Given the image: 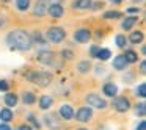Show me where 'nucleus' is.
I'll return each instance as SVG.
<instances>
[{
  "mask_svg": "<svg viewBox=\"0 0 146 130\" xmlns=\"http://www.w3.org/2000/svg\"><path fill=\"white\" fill-rule=\"evenodd\" d=\"M99 49H101V47H98V46H91V47H90V55H91L93 58H98Z\"/></svg>",
  "mask_w": 146,
  "mask_h": 130,
  "instance_id": "obj_34",
  "label": "nucleus"
},
{
  "mask_svg": "<svg viewBox=\"0 0 146 130\" xmlns=\"http://www.w3.org/2000/svg\"><path fill=\"white\" fill-rule=\"evenodd\" d=\"M58 116L64 121H69L74 117V108L71 105H61L60 110H58Z\"/></svg>",
  "mask_w": 146,
  "mask_h": 130,
  "instance_id": "obj_11",
  "label": "nucleus"
},
{
  "mask_svg": "<svg viewBox=\"0 0 146 130\" xmlns=\"http://www.w3.org/2000/svg\"><path fill=\"white\" fill-rule=\"evenodd\" d=\"M135 96L145 99V96H146V85H145V83H141V85H138L135 88Z\"/></svg>",
  "mask_w": 146,
  "mask_h": 130,
  "instance_id": "obj_31",
  "label": "nucleus"
},
{
  "mask_svg": "<svg viewBox=\"0 0 146 130\" xmlns=\"http://www.w3.org/2000/svg\"><path fill=\"white\" fill-rule=\"evenodd\" d=\"M130 2H133V3H141V2H145V0H130Z\"/></svg>",
  "mask_w": 146,
  "mask_h": 130,
  "instance_id": "obj_44",
  "label": "nucleus"
},
{
  "mask_svg": "<svg viewBox=\"0 0 146 130\" xmlns=\"http://www.w3.org/2000/svg\"><path fill=\"white\" fill-rule=\"evenodd\" d=\"M110 57H111L110 49H99L98 60H101V61H107V60H110Z\"/></svg>",
  "mask_w": 146,
  "mask_h": 130,
  "instance_id": "obj_25",
  "label": "nucleus"
},
{
  "mask_svg": "<svg viewBox=\"0 0 146 130\" xmlns=\"http://www.w3.org/2000/svg\"><path fill=\"white\" fill-rule=\"evenodd\" d=\"M27 121H29V122L32 124V125L35 127L36 130H39V129H41V124H39V121L36 119V116H35V114H33V113H30L29 116H27Z\"/></svg>",
  "mask_w": 146,
  "mask_h": 130,
  "instance_id": "obj_29",
  "label": "nucleus"
},
{
  "mask_svg": "<svg viewBox=\"0 0 146 130\" xmlns=\"http://www.w3.org/2000/svg\"><path fill=\"white\" fill-rule=\"evenodd\" d=\"M44 122H46V125L52 127V129L58 127V121H57V117H55V114H46V116H44Z\"/></svg>",
  "mask_w": 146,
  "mask_h": 130,
  "instance_id": "obj_24",
  "label": "nucleus"
},
{
  "mask_svg": "<svg viewBox=\"0 0 146 130\" xmlns=\"http://www.w3.org/2000/svg\"><path fill=\"white\" fill-rule=\"evenodd\" d=\"M25 79L29 80V82L35 83V85L46 88V86H49L52 83V74L46 72V71H30L25 75Z\"/></svg>",
  "mask_w": 146,
  "mask_h": 130,
  "instance_id": "obj_2",
  "label": "nucleus"
},
{
  "mask_svg": "<svg viewBox=\"0 0 146 130\" xmlns=\"http://www.w3.org/2000/svg\"><path fill=\"white\" fill-rule=\"evenodd\" d=\"M137 24H138V17L137 16H127L126 19H123V22H121V28L129 32V30H132Z\"/></svg>",
  "mask_w": 146,
  "mask_h": 130,
  "instance_id": "obj_12",
  "label": "nucleus"
},
{
  "mask_svg": "<svg viewBox=\"0 0 146 130\" xmlns=\"http://www.w3.org/2000/svg\"><path fill=\"white\" fill-rule=\"evenodd\" d=\"M140 72H141L143 75L146 74V61H141V63H140Z\"/></svg>",
  "mask_w": 146,
  "mask_h": 130,
  "instance_id": "obj_39",
  "label": "nucleus"
},
{
  "mask_svg": "<svg viewBox=\"0 0 146 130\" xmlns=\"http://www.w3.org/2000/svg\"><path fill=\"white\" fill-rule=\"evenodd\" d=\"M36 60H38L39 63L46 64V66H54L55 64V53L50 50H47V49H41V50H38V53H36Z\"/></svg>",
  "mask_w": 146,
  "mask_h": 130,
  "instance_id": "obj_5",
  "label": "nucleus"
},
{
  "mask_svg": "<svg viewBox=\"0 0 146 130\" xmlns=\"http://www.w3.org/2000/svg\"><path fill=\"white\" fill-rule=\"evenodd\" d=\"M60 55L63 58H66V60H71V58H74V52L71 50V49H63V50L60 52Z\"/></svg>",
  "mask_w": 146,
  "mask_h": 130,
  "instance_id": "obj_32",
  "label": "nucleus"
},
{
  "mask_svg": "<svg viewBox=\"0 0 146 130\" xmlns=\"http://www.w3.org/2000/svg\"><path fill=\"white\" fill-rule=\"evenodd\" d=\"M50 5V0H36L35 8H33V16L35 17H42L47 14V7Z\"/></svg>",
  "mask_w": 146,
  "mask_h": 130,
  "instance_id": "obj_9",
  "label": "nucleus"
},
{
  "mask_svg": "<svg viewBox=\"0 0 146 130\" xmlns=\"http://www.w3.org/2000/svg\"><path fill=\"white\" fill-rule=\"evenodd\" d=\"M14 3H16V8L21 13H25L32 5V0H14Z\"/></svg>",
  "mask_w": 146,
  "mask_h": 130,
  "instance_id": "obj_23",
  "label": "nucleus"
},
{
  "mask_svg": "<svg viewBox=\"0 0 146 130\" xmlns=\"http://www.w3.org/2000/svg\"><path fill=\"white\" fill-rule=\"evenodd\" d=\"M32 41H33V42H36V44H41V46H44L46 42H47L44 38H42V35H41L39 32H35V33H33V36H32Z\"/></svg>",
  "mask_w": 146,
  "mask_h": 130,
  "instance_id": "obj_30",
  "label": "nucleus"
},
{
  "mask_svg": "<svg viewBox=\"0 0 146 130\" xmlns=\"http://www.w3.org/2000/svg\"><path fill=\"white\" fill-rule=\"evenodd\" d=\"M91 3L93 0H74L71 7L74 10H88V8H91Z\"/></svg>",
  "mask_w": 146,
  "mask_h": 130,
  "instance_id": "obj_16",
  "label": "nucleus"
},
{
  "mask_svg": "<svg viewBox=\"0 0 146 130\" xmlns=\"http://www.w3.org/2000/svg\"><path fill=\"white\" fill-rule=\"evenodd\" d=\"M126 13H129L130 16H133V14L140 13V10H138V8H127V10H126Z\"/></svg>",
  "mask_w": 146,
  "mask_h": 130,
  "instance_id": "obj_37",
  "label": "nucleus"
},
{
  "mask_svg": "<svg viewBox=\"0 0 146 130\" xmlns=\"http://www.w3.org/2000/svg\"><path fill=\"white\" fill-rule=\"evenodd\" d=\"M22 102L25 105H33L36 102V96H35V92H32V91H24L22 92Z\"/></svg>",
  "mask_w": 146,
  "mask_h": 130,
  "instance_id": "obj_20",
  "label": "nucleus"
},
{
  "mask_svg": "<svg viewBox=\"0 0 146 130\" xmlns=\"http://www.w3.org/2000/svg\"><path fill=\"white\" fill-rule=\"evenodd\" d=\"M121 16H123L121 11H105V13L102 14L104 19H119Z\"/></svg>",
  "mask_w": 146,
  "mask_h": 130,
  "instance_id": "obj_27",
  "label": "nucleus"
},
{
  "mask_svg": "<svg viewBox=\"0 0 146 130\" xmlns=\"http://www.w3.org/2000/svg\"><path fill=\"white\" fill-rule=\"evenodd\" d=\"M135 130H146V122H145V121H141V122L137 124Z\"/></svg>",
  "mask_w": 146,
  "mask_h": 130,
  "instance_id": "obj_36",
  "label": "nucleus"
},
{
  "mask_svg": "<svg viewBox=\"0 0 146 130\" xmlns=\"http://www.w3.org/2000/svg\"><path fill=\"white\" fill-rule=\"evenodd\" d=\"M79 130H88V129H79Z\"/></svg>",
  "mask_w": 146,
  "mask_h": 130,
  "instance_id": "obj_45",
  "label": "nucleus"
},
{
  "mask_svg": "<svg viewBox=\"0 0 146 130\" xmlns=\"http://www.w3.org/2000/svg\"><path fill=\"white\" fill-rule=\"evenodd\" d=\"M111 107H113L118 113H126L130 108V100L127 97H113Z\"/></svg>",
  "mask_w": 146,
  "mask_h": 130,
  "instance_id": "obj_8",
  "label": "nucleus"
},
{
  "mask_svg": "<svg viewBox=\"0 0 146 130\" xmlns=\"http://www.w3.org/2000/svg\"><path fill=\"white\" fill-rule=\"evenodd\" d=\"M146 114V105H145V102H140V104H137L135 105V116H140V117H143Z\"/></svg>",
  "mask_w": 146,
  "mask_h": 130,
  "instance_id": "obj_26",
  "label": "nucleus"
},
{
  "mask_svg": "<svg viewBox=\"0 0 146 130\" xmlns=\"http://www.w3.org/2000/svg\"><path fill=\"white\" fill-rule=\"evenodd\" d=\"M111 66H113V69H116V71H124L126 69L127 61H126V58H124V55H116V57L113 58Z\"/></svg>",
  "mask_w": 146,
  "mask_h": 130,
  "instance_id": "obj_13",
  "label": "nucleus"
},
{
  "mask_svg": "<svg viewBox=\"0 0 146 130\" xmlns=\"http://www.w3.org/2000/svg\"><path fill=\"white\" fill-rule=\"evenodd\" d=\"M8 89H10V83H8L7 80L2 79V80H0V91H2V92H7Z\"/></svg>",
  "mask_w": 146,
  "mask_h": 130,
  "instance_id": "obj_33",
  "label": "nucleus"
},
{
  "mask_svg": "<svg viewBox=\"0 0 146 130\" xmlns=\"http://www.w3.org/2000/svg\"><path fill=\"white\" fill-rule=\"evenodd\" d=\"M91 36H93V33L90 28H79L74 32V41L77 44H86L91 39Z\"/></svg>",
  "mask_w": 146,
  "mask_h": 130,
  "instance_id": "obj_7",
  "label": "nucleus"
},
{
  "mask_svg": "<svg viewBox=\"0 0 146 130\" xmlns=\"http://www.w3.org/2000/svg\"><path fill=\"white\" fill-rule=\"evenodd\" d=\"M0 27H2V20H0Z\"/></svg>",
  "mask_w": 146,
  "mask_h": 130,
  "instance_id": "obj_46",
  "label": "nucleus"
},
{
  "mask_svg": "<svg viewBox=\"0 0 146 130\" xmlns=\"http://www.w3.org/2000/svg\"><path fill=\"white\" fill-rule=\"evenodd\" d=\"M66 39V32L61 27H50L46 33V41L52 44H60Z\"/></svg>",
  "mask_w": 146,
  "mask_h": 130,
  "instance_id": "obj_3",
  "label": "nucleus"
},
{
  "mask_svg": "<svg viewBox=\"0 0 146 130\" xmlns=\"http://www.w3.org/2000/svg\"><path fill=\"white\" fill-rule=\"evenodd\" d=\"M143 39H145V33L137 30V32L130 33V36L127 38V41L132 42V44H140V42H143Z\"/></svg>",
  "mask_w": 146,
  "mask_h": 130,
  "instance_id": "obj_18",
  "label": "nucleus"
},
{
  "mask_svg": "<svg viewBox=\"0 0 146 130\" xmlns=\"http://www.w3.org/2000/svg\"><path fill=\"white\" fill-rule=\"evenodd\" d=\"M17 130H32V127H30V124H22V125H19Z\"/></svg>",
  "mask_w": 146,
  "mask_h": 130,
  "instance_id": "obj_41",
  "label": "nucleus"
},
{
  "mask_svg": "<svg viewBox=\"0 0 146 130\" xmlns=\"http://www.w3.org/2000/svg\"><path fill=\"white\" fill-rule=\"evenodd\" d=\"M85 102L90 105V107L99 108V110H104V108L107 107V100H105L104 97H101L99 94H96V92H90V94H86L85 96Z\"/></svg>",
  "mask_w": 146,
  "mask_h": 130,
  "instance_id": "obj_4",
  "label": "nucleus"
},
{
  "mask_svg": "<svg viewBox=\"0 0 146 130\" xmlns=\"http://www.w3.org/2000/svg\"><path fill=\"white\" fill-rule=\"evenodd\" d=\"M124 58H126L127 64H133V63H137V60H138V55H137V52L132 50V49H126Z\"/></svg>",
  "mask_w": 146,
  "mask_h": 130,
  "instance_id": "obj_21",
  "label": "nucleus"
},
{
  "mask_svg": "<svg viewBox=\"0 0 146 130\" xmlns=\"http://www.w3.org/2000/svg\"><path fill=\"white\" fill-rule=\"evenodd\" d=\"M102 7H104V3H102V2H96V3H91V10H101Z\"/></svg>",
  "mask_w": 146,
  "mask_h": 130,
  "instance_id": "obj_35",
  "label": "nucleus"
},
{
  "mask_svg": "<svg viewBox=\"0 0 146 130\" xmlns=\"http://www.w3.org/2000/svg\"><path fill=\"white\" fill-rule=\"evenodd\" d=\"M127 75H129V77H126V75H124V77H123V80H124L126 83H130V82H132V79H133V74H132V72H129Z\"/></svg>",
  "mask_w": 146,
  "mask_h": 130,
  "instance_id": "obj_40",
  "label": "nucleus"
},
{
  "mask_svg": "<svg viewBox=\"0 0 146 130\" xmlns=\"http://www.w3.org/2000/svg\"><path fill=\"white\" fill-rule=\"evenodd\" d=\"M102 92H104L107 97H116L118 94V86L115 83H105L102 86Z\"/></svg>",
  "mask_w": 146,
  "mask_h": 130,
  "instance_id": "obj_14",
  "label": "nucleus"
},
{
  "mask_svg": "<svg viewBox=\"0 0 146 130\" xmlns=\"http://www.w3.org/2000/svg\"><path fill=\"white\" fill-rule=\"evenodd\" d=\"M47 14L54 19H61L64 16V8L61 3H50L47 7Z\"/></svg>",
  "mask_w": 146,
  "mask_h": 130,
  "instance_id": "obj_10",
  "label": "nucleus"
},
{
  "mask_svg": "<svg viewBox=\"0 0 146 130\" xmlns=\"http://www.w3.org/2000/svg\"><path fill=\"white\" fill-rule=\"evenodd\" d=\"M0 130H13L11 125H8V122H0Z\"/></svg>",
  "mask_w": 146,
  "mask_h": 130,
  "instance_id": "obj_38",
  "label": "nucleus"
},
{
  "mask_svg": "<svg viewBox=\"0 0 146 130\" xmlns=\"http://www.w3.org/2000/svg\"><path fill=\"white\" fill-rule=\"evenodd\" d=\"M38 104H39V108H41V110H49V108L52 107V104H54V99H52L50 96H41Z\"/></svg>",
  "mask_w": 146,
  "mask_h": 130,
  "instance_id": "obj_19",
  "label": "nucleus"
},
{
  "mask_svg": "<svg viewBox=\"0 0 146 130\" xmlns=\"http://www.w3.org/2000/svg\"><path fill=\"white\" fill-rule=\"evenodd\" d=\"M7 44L13 50H21V52H29L33 46L32 36L25 30H11L7 35Z\"/></svg>",
  "mask_w": 146,
  "mask_h": 130,
  "instance_id": "obj_1",
  "label": "nucleus"
},
{
  "mask_svg": "<svg viewBox=\"0 0 146 130\" xmlns=\"http://www.w3.org/2000/svg\"><path fill=\"white\" fill-rule=\"evenodd\" d=\"M104 72V67H96V74H101Z\"/></svg>",
  "mask_w": 146,
  "mask_h": 130,
  "instance_id": "obj_43",
  "label": "nucleus"
},
{
  "mask_svg": "<svg viewBox=\"0 0 146 130\" xmlns=\"http://www.w3.org/2000/svg\"><path fill=\"white\" fill-rule=\"evenodd\" d=\"M3 102H5V105H7L8 108H11V107H16V105H17L19 97H17L16 92H7L5 97H3Z\"/></svg>",
  "mask_w": 146,
  "mask_h": 130,
  "instance_id": "obj_15",
  "label": "nucleus"
},
{
  "mask_svg": "<svg viewBox=\"0 0 146 130\" xmlns=\"http://www.w3.org/2000/svg\"><path fill=\"white\" fill-rule=\"evenodd\" d=\"M121 2H123V0H110V3H111V5H119Z\"/></svg>",
  "mask_w": 146,
  "mask_h": 130,
  "instance_id": "obj_42",
  "label": "nucleus"
},
{
  "mask_svg": "<svg viewBox=\"0 0 146 130\" xmlns=\"http://www.w3.org/2000/svg\"><path fill=\"white\" fill-rule=\"evenodd\" d=\"M13 117H14V113L8 107L0 108V121L2 122H10V121H13Z\"/></svg>",
  "mask_w": 146,
  "mask_h": 130,
  "instance_id": "obj_17",
  "label": "nucleus"
},
{
  "mask_svg": "<svg viewBox=\"0 0 146 130\" xmlns=\"http://www.w3.org/2000/svg\"><path fill=\"white\" fill-rule=\"evenodd\" d=\"M90 69H91V63H90V61L82 60V61H79V63H77V72H80V74H88Z\"/></svg>",
  "mask_w": 146,
  "mask_h": 130,
  "instance_id": "obj_22",
  "label": "nucleus"
},
{
  "mask_svg": "<svg viewBox=\"0 0 146 130\" xmlns=\"http://www.w3.org/2000/svg\"><path fill=\"white\" fill-rule=\"evenodd\" d=\"M74 117L79 122H90L93 119V110L91 107H82L77 111H74Z\"/></svg>",
  "mask_w": 146,
  "mask_h": 130,
  "instance_id": "obj_6",
  "label": "nucleus"
},
{
  "mask_svg": "<svg viewBox=\"0 0 146 130\" xmlns=\"http://www.w3.org/2000/svg\"><path fill=\"white\" fill-rule=\"evenodd\" d=\"M115 44H116L119 49H124L126 44H127V38L124 35H116L115 36Z\"/></svg>",
  "mask_w": 146,
  "mask_h": 130,
  "instance_id": "obj_28",
  "label": "nucleus"
}]
</instances>
